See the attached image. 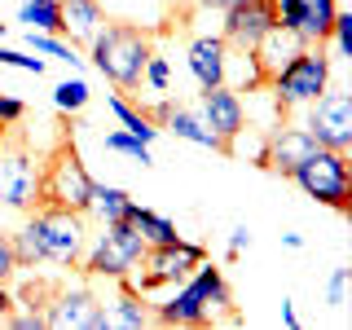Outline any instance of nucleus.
Wrapping results in <instances>:
<instances>
[{
	"label": "nucleus",
	"instance_id": "obj_1",
	"mask_svg": "<svg viewBox=\"0 0 352 330\" xmlns=\"http://www.w3.org/2000/svg\"><path fill=\"white\" fill-rule=\"evenodd\" d=\"M84 212H66V207H40L27 225L18 229L14 238V256H18V269L22 264H36V260H49V264H80L84 260Z\"/></svg>",
	"mask_w": 352,
	"mask_h": 330
},
{
	"label": "nucleus",
	"instance_id": "obj_2",
	"mask_svg": "<svg viewBox=\"0 0 352 330\" xmlns=\"http://www.w3.org/2000/svg\"><path fill=\"white\" fill-rule=\"evenodd\" d=\"M150 31L132 27V22H106L93 40H88V58L93 66L106 75L119 93H137L141 88V75H146V62H150Z\"/></svg>",
	"mask_w": 352,
	"mask_h": 330
},
{
	"label": "nucleus",
	"instance_id": "obj_3",
	"mask_svg": "<svg viewBox=\"0 0 352 330\" xmlns=\"http://www.w3.org/2000/svg\"><path fill=\"white\" fill-rule=\"evenodd\" d=\"M229 308H234V295H229L225 273H220L216 264L198 260L194 278L185 282L181 291H176L172 300L150 317V322H159V326H207L216 313H225L229 322H238V313H229Z\"/></svg>",
	"mask_w": 352,
	"mask_h": 330
},
{
	"label": "nucleus",
	"instance_id": "obj_4",
	"mask_svg": "<svg viewBox=\"0 0 352 330\" xmlns=\"http://www.w3.org/2000/svg\"><path fill=\"white\" fill-rule=\"evenodd\" d=\"M264 88H269V97H273V106H278L282 119H286V110L317 102V97L330 88V58H326V49H322V44H304V49L295 53V58L286 62Z\"/></svg>",
	"mask_w": 352,
	"mask_h": 330
},
{
	"label": "nucleus",
	"instance_id": "obj_5",
	"mask_svg": "<svg viewBox=\"0 0 352 330\" xmlns=\"http://www.w3.org/2000/svg\"><path fill=\"white\" fill-rule=\"evenodd\" d=\"M93 176L88 168L80 163V150H75V141H62L58 150H53L49 168L40 172V185H36V203L40 207H66V212H88V203H93Z\"/></svg>",
	"mask_w": 352,
	"mask_h": 330
},
{
	"label": "nucleus",
	"instance_id": "obj_6",
	"mask_svg": "<svg viewBox=\"0 0 352 330\" xmlns=\"http://www.w3.org/2000/svg\"><path fill=\"white\" fill-rule=\"evenodd\" d=\"M291 181L300 185L308 198H317L330 212H352V168H348V150H326L317 146L300 168L291 172Z\"/></svg>",
	"mask_w": 352,
	"mask_h": 330
},
{
	"label": "nucleus",
	"instance_id": "obj_7",
	"mask_svg": "<svg viewBox=\"0 0 352 330\" xmlns=\"http://www.w3.org/2000/svg\"><path fill=\"white\" fill-rule=\"evenodd\" d=\"M141 256H146V238L132 229V220H115V225H106V234L97 238V247L88 251L84 273L88 278H115L119 282L141 264Z\"/></svg>",
	"mask_w": 352,
	"mask_h": 330
},
{
	"label": "nucleus",
	"instance_id": "obj_8",
	"mask_svg": "<svg viewBox=\"0 0 352 330\" xmlns=\"http://www.w3.org/2000/svg\"><path fill=\"white\" fill-rule=\"evenodd\" d=\"M198 260H207V251L198 247V242H185V238L163 242V247H146V256H141L146 273H141L137 282H128V286H132V291H141V295L159 291V286H172V282L190 278Z\"/></svg>",
	"mask_w": 352,
	"mask_h": 330
},
{
	"label": "nucleus",
	"instance_id": "obj_9",
	"mask_svg": "<svg viewBox=\"0 0 352 330\" xmlns=\"http://www.w3.org/2000/svg\"><path fill=\"white\" fill-rule=\"evenodd\" d=\"M308 132L326 150H352V93L326 88L317 102H308Z\"/></svg>",
	"mask_w": 352,
	"mask_h": 330
},
{
	"label": "nucleus",
	"instance_id": "obj_10",
	"mask_svg": "<svg viewBox=\"0 0 352 330\" xmlns=\"http://www.w3.org/2000/svg\"><path fill=\"white\" fill-rule=\"evenodd\" d=\"M44 326H53V330H106L110 313L93 291L75 286V291H53L44 300Z\"/></svg>",
	"mask_w": 352,
	"mask_h": 330
},
{
	"label": "nucleus",
	"instance_id": "obj_11",
	"mask_svg": "<svg viewBox=\"0 0 352 330\" xmlns=\"http://www.w3.org/2000/svg\"><path fill=\"white\" fill-rule=\"evenodd\" d=\"M36 185H40V168L22 146H5L0 137V203L27 212L36 203Z\"/></svg>",
	"mask_w": 352,
	"mask_h": 330
},
{
	"label": "nucleus",
	"instance_id": "obj_12",
	"mask_svg": "<svg viewBox=\"0 0 352 330\" xmlns=\"http://www.w3.org/2000/svg\"><path fill=\"white\" fill-rule=\"evenodd\" d=\"M269 27H278V0H234L225 9V40L229 49H251Z\"/></svg>",
	"mask_w": 352,
	"mask_h": 330
},
{
	"label": "nucleus",
	"instance_id": "obj_13",
	"mask_svg": "<svg viewBox=\"0 0 352 330\" xmlns=\"http://www.w3.org/2000/svg\"><path fill=\"white\" fill-rule=\"evenodd\" d=\"M317 150V141H313V132L308 128H295V124H286V119H278V128L264 137V168L269 172H278V176H291L300 163L308 159V154Z\"/></svg>",
	"mask_w": 352,
	"mask_h": 330
},
{
	"label": "nucleus",
	"instance_id": "obj_14",
	"mask_svg": "<svg viewBox=\"0 0 352 330\" xmlns=\"http://www.w3.org/2000/svg\"><path fill=\"white\" fill-rule=\"evenodd\" d=\"M198 106H203V124L212 128L229 150V141L247 128V106H242V97L229 84H216V88H203V102Z\"/></svg>",
	"mask_w": 352,
	"mask_h": 330
},
{
	"label": "nucleus",
	"instance_id": "obj_15",
	"mask_svg": "<svg viewBox=\"0 0 352 330\" xmlns=\"http://www.w3.org/2000/svg\"><path fill=\"white\" fill-rule=\"evenodd\" d=\"M150 115V124H163V128H172L181 141H194V146H203V150H216V154H225V141L216 137L212 128L203 124V115H194L190 106H181V102H159L154 110H146ZM159 128V132H163Z\"/></svg>",
	"mask_w": 352,
	"mask_h": 330
},
{
	"label": "nucleus",
	"instance_id": "obj_16",
	"mask_svg": "<svg viewBox=\"0 0 352 330\" xmlns=\"http://www.w3.org/2000/svg\"><path fill=\"white\" fill-rule=\"evenodd\" d=\"M304 44H308V40L300 36V31H286V27H269V31H264V36H260L256 44H251V58L260 62L264 80H273V75H278L282 66H286V62L295 58V53L304 49Z\"/></svg>",
	"mask_w": 352,
	"mask_h": 330
},
{
	"label": "nucleus",
	"instance_id": "obj_17",
	"mask_svg": "<svg viewBox=\"0 0 352 330\" xmlns=\"http://www.w3.org/2000/svg\"><path fill=\"white\" fill-rule=\"evenodd\" d=\"M225 49H229V44L220 40V36H198L190 44V71H194L198 88L225 84Z\"/></svg>",
	"mask_w": 352,
	"mask_h": 330
},
{
	"label": "nucleus",
	"instance_id": "obj_18",
	"mask_svg": "<svg viewBox=\"0 0 352 330\" xmlns=\"http://www.w3.org/2000/svg\"><path fill=\"white\" fill-rule=\"evenodd\" d=\"M106 27V14L97 0H62V36L71 44H88Z\"/></svg>",
	"mask_w": 352,
	"mask_h": 330
},
{
	"label": "nucleus",
	"instance_id": "obj_19",
	"mask_svg": "<svg viewBox=\"0 0 352 330\" xmlns=\"http://www.w3.org/2000/svg\"><path fill=\"white\" fill-rule=\"evenodd\" d=\"M128 220H132V229H137V234L146 238V247H163V242H176V238H181V234H176V225H172L168 216L150 212V207H141V203H132Z\"/></svg>",
	"mask_w": 352,
	"mask_h": 330
},
{
	"label": "nucleus",
	"instance_id": "obj_20",
	"mask_svg": "<svg viewBox=\"0 0 352 330\" xmlns=\"http://www.w3.org/2000/svg\"><path fill=\"white\" fill-rule=\"evenodd\" d=\"M335 14H339V0H304V27H300V36L308 44H326L330 40V27H335Z\"/></svg>",
	"mask_w": 352,
	"mask_h": 330
},
{
	"label": "nucleus",
	"instance_id": "obj_21",
	"mask_svg": "<svg viewBox=\"0 0 352 330\" xmlns=\"http://www.w3.org/2000/svg\"><path fill=\"white\" fill-rule=\"evenodd\" d=\"M132 198L128 190H115V185H93V203H88V212H97L102 225H115V220H128L132 212Z\"/></svg>",
	"mask_w": 352,
	"mask_h": 330
},
{
	"label": "nucleus",
	"instance_id": "obj_22",
	"mask_svg": "<svg viewBox=\"0 0 352 330\" xmlns=\"http://www.w3.org/2000/svg\"><path fill=\"white\" fill-rule=\"evenodd\" d=\"M18 22H31V31L62 36V0H22Z\"/></svg>",
	"mask_w": 352,
	"mask_h": 330
},
{
	"label": "nucleus",
	"instance_id": "obj_23",
	"mask_svg": "<svg viewBox=\"0 0 352 330\" xmlns=\"http://www.w3.org/2000/svg\"><path fill=\"white\" fill-rule=\"evenodd\" d=\"M110 115H115L119 124H124V132H132V137H141L146 146H150L154 137H159V128L150 124V115H146V110H137V106L128 102V97H119V93H110Z\"/></svg>",
	"mask_w": 352,
	"mask_h": 330
},
{
	"label": "nucleus",
	"instance_id": "obj_24",
	"mask_svg": "<svg viewBox=\"0 0 352 330\" xmlns=\"http://www.w3.org/2000/svg\"><path fill=\"white\" fill-rule=\"evenodd\" d=\"M119 286H124V291H119V300H115V317H110V322H119V326H150V308L141 304V291H132L128 286V278H119Z\"/></svg>",
	"mask_w": 352,
	"mask_h": 330
},
{
	"label": "nucleus",
	"instance_id": "obj_25",
	"mask_svg": "<svg viewBox=\"0 0 352 330\" xmlns=\"http://www.w3.org/2000/svg\"><path fill=\"white\" fill-rule=\"evenodd\" d=\"M27 44L36 53H44V58H58V62H66L71 71H80L84 66V58H75V49L66 40H58V36H49V31H27Z\"/></svg>",
	"mask_w": 352,
	"mask_h": 330
},
{
	"label": "nucleus",
	"instance_id": "obj_26",
	"mask_svg": "<svg viewBox=\"0 0 352 330\" xmlns=\"http://www.w3.org/2000/svg\"><path fill=\"white\" fill-rule=\"evenodd\" d=\"M102 146L110 150V154H128V159H137L141 168H150V146L141 137H132V132H110V137H102Z\"/></svg>",
	"mask_w": 352,
	"mask_h": 330
},
{
	"label": "nucleus",
	"instance_id": "obj_27",
	"mask_svg": "<svg viewBox=\"0 0 352 330\" xmlns=\"http://www.w3.org/2000/svg\"><path fill=\"white\" fill-rule=\"evenodd\" d=\"M53 106L66 110V115L84 110V106H88V84H84V80H62L58 88H53Z\"/></svg>",
	"mask_w": 352,
	"mask_h": 330
},
{
	"label": "nucleus",
	"instance_id": "obj_28",
	"mask_svg": "<svg viewBox=\"0 0 352 330\" xmlns=\"http://www.w3.org/2000/svg\"><path fill=\"white\" fill-rule=\"evenodd\" d=\"M168 80H172V66H168V58L150 53V62H146V75H141V84H150V88H159V93H168Z\"/></svg>",
	"mask_w": 352,
	"mask_h": 330
},
{
	"label": "nucleus",
	"instance_id": "obj_29",
	"mask_svg": "<svg viewBox=\"0 0 352 330\" xmlns=\"http://www.w3.org/2000/svg\"><path fill=\"white\" fill-rule=\"evenodd\" d=\"M330 40H335L339 58H352V14H344V9L335 14V27H330Z\"/></svg>",
	"mask_w": 352,
	"mask_h": 330
},
{
	"label": "nucleus",
	"instance_id": "obj_30",
	"mask_svg": "<svg viewBox=\"0 0 352 330\" xmlns=\"http://www.w3.org/2000/svg\"><path fill=\"white\" fill-rule=\"evenodd\" d=\"M326 304H330V308H344V304H348V269H330Z\"/></svg>",
	"mask_w": 352,
	"mask_h": 330
},
{
	"label": "nucleus",
	"instance_id": "obj_31",
	"mask_svg": "<svg viewBox=\"0 0 352 330\" xmlns=\"http://www.w3.org/2000/svg\"><path fill=\"white\" fill-rule=\"evenodd\" d=\"M0 66H18V71L44 75V58H27V53H18V49H5V44H0Z\"/></svg>",
	"mask_w": 352,
	"mask_h": 330
},
{
	"label": "nucleus",
	"instance_id": "obj_32",
	"mask_svg": "<svg viewBox=\"0 0 352 330\" xmlns=\"http://www.w3.org/2000/svg\"><path fill=\"white\" fill-rule=\"evenodd\" d=\"M278 27H286V31L304 27V0H278Z\"/></svg>",
	"mask_w": 352,
	"mask_h": 330
},
{
	"label": "nucleus",
	"instance_id": "obj_33",
	"mask_svg": "<svg viewBox=\"0 0 352 330\" xmlns=\"http://www.w3.org/2000/svg\"><path fill=\"white\" fill-rule=\"evenodd\" d=\"M22 115H27V102H22V97H14V93H0V124L14 128Z\"/></svg>",
	"mask_w": 352,
	"mask_h": 330
},
{
	"label": "nucleus",
	"instance_id": "obj_34",
	"mask_svg": "<svg viewBox=\"0 0 352 330\" xmlns=\"http://www.w3.org/2000/svg\"><path fill=\"white\" fill-rule=\"evenodd\" d=\"M18 273V256H14V238L0 234V286H5L9 278Z\"/></svg>",
	"mask_w": 352,
	"mask_h": 330
},
{
	"label": "nucleus",
	"instance_id": "obj_35",
	"mask_svg": "<svg viewBox=\"0 0 352 330\" xmlns=\"http://www.w3.org/2000/svg\"><path fill=\"white\" fill-rule=\"evenodd\" d=\"M5 322H9V326H18V330H40V326H44V308H27V313H9Z\"/></svg>",
	"mask_w": 352,
	"mask_h": 330
},
{
	"label": "nucleus",
	"instance_id": "obj_36",
	"mask_svg": "<svg viewBox=\"0 0 352 330\" xmlns=\"http://www.w3.org/2000/svg\"><path fill=\"white\" fill-rule=\"evenodd\" d=\"M247 247H251V234H247V225H238L234 234H229V260H234V256H242Z\"/></svg>",
	"mask_w": 352,
	"mask_h": 330
},
{
	"label": "nucleus",
	"instance_id": "obj_37",
	"mask_svg": "<svg viewBox=\"0 0 352 330\" xmlns=\"http://www.w3.org/2000/svg\"><path fill=\"white\" fill-rule=\"evenodd\" d=\"M282 326H291V330L300 326V313H295V304H291V300H282Z\"/></svg>",
	"mask_w": 352,
	"mask_h": 330
},
{
	"label": "nucleus",
	"instance_id": "obj_38",
	"mask_svg": "<svg viewBox=\"0 0 352 330\" xmlns=\"http://www.w3.org/2000/svg\"><path fill=\"white\" fill-rule=\"evenodd\" d=\"M9 313H14V295H9V291H5V286H0V322H5V317H9Z\"/></svg>",
	"mask_w": 352,
	"mask_h": 330
},
{
	"label": "nucleus",
	"instance_id": "obj_39",
	"mask_svg": "<svg viewBox=\"0 0 352 330\" xmlns=\"http://www.w3.org/2000/svg\"><path fill=\"white\" fill-rule=\"evenodd\" d=\"M194 5H198V9H229L234 0H194Z\"/></svg>",
	"mask_w": 352,
	"mask_h": 330
},
{
	"label": "nucleus",
	"instance_id": "obj_40",
	"mask_svg": "<svg viewBox=\"0 0 352 330\" xmlns=\"http://www.w3.org/2000/svg\"><path fill=\"white\" fill-rule=\"evenodd\" d=\"M282 242H286L291 251H300V247H304V238H300V234H282Z\"/></svg>",
	"mask_w": 352,
	"mask_h": 330
},
{
	"label": "nucleus",
	"instance_id": "obj_41",
	"mask_svg": "<svg viewBox=\"0 0 352 330\" xmlns=\"http://www.w3.org/2000/svg\"><path fill=\"white\" fill-rule=\"evenodd\" d=\"M0 137H5V124H0Z\"/></svg>",
	"mask_w": 352,
	"mask_h": 330
}]
</instances>
